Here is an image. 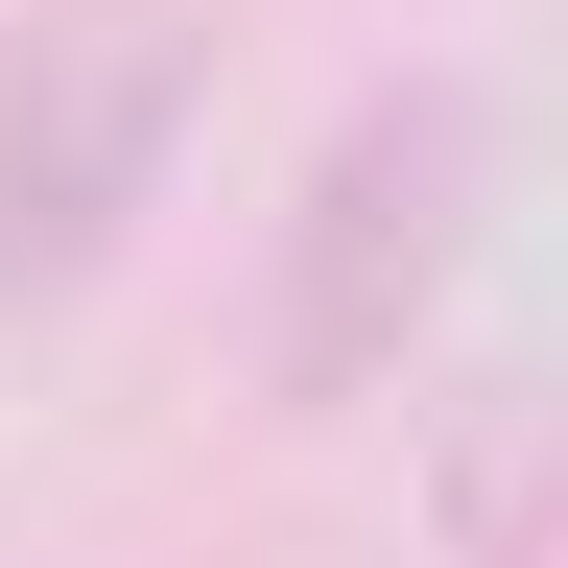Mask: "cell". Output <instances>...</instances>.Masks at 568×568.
<instances>
[{
  "label": "cell",
  "instance_id": "7a4b0ae2",
  "mask_svg": "<svg viewBox=\"0 0 568 568\" xmlns=\"http://www.w3.org/2000/svg\"><path fill=\"white\" fill-rule=\"evenodd\" d=\"M190 142V0H71L0 71V284H95Z\"/></svg>",
  "mask_w": 568,
  "mask_h": 568
},
{
  "label": "cell",
  "instance_id": "6da1fadb",
  "mask_svg": "<svg viewBox=\"0 0 568 568\" xmlns=\"http://www.w3.org/2000/svg\"><path fill=\"white\" fill-rule=\"evenodd\" d=\"M450 237H474V95H450V71H403V95H355V119H332L308 213H284V308H261V379H284V403H355V379H379V355L426 332Z\"/></svg>",
  "mask_w": 568,
  "mask_h": 568
}]
</instances>
